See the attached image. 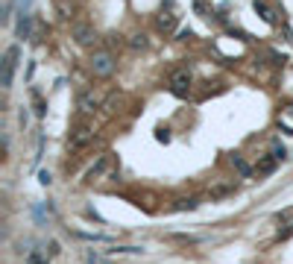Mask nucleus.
I'll return each mask as SVG.
<instances>
[{
	"instance_id": "dca6fc26",
	"label": "nucleus",
	"mask_w": 293,
	"mask_h": 264,
	"mask_svg": "<svg viewBox=\"0 0 293 264\" xmlns=\"http://www.w3.org/2000/svg\"><path fill=\"white\" fill-rule=\"evenodd\" d=\"M132 47H147V35H132Z\"/></svg>"
},
{
	"instance_id": "f257e3e1",
	"label": "nucleus",
	"mask_w": 293,
	"mask_h": 264,
	"mask_svg": "<svg viewBox=\"0 0 293 264\" xmlns=\"http://www.w3.org/2000/svg\"><path fill=\"white\" fill-rule=\"evenodd\" d=\"M18 44H12L3 56V73H0V85L3 88H12V76H15V68H18Z\"/></svg>"
},
{
	"instance_id": "6e6552de",
	"label": "nucleus",
	"mask_w": 293,
	"mask_h": 264,
	"mask_svg": "<svg viewBox=\"0 0 293 264\" xmlns=\"http://www.w3.org/2000/svg\"><path fill=\"white\" fill-rule=\"evenodd\" d=\"M100 106V97L94 94V91H85L82 97H79V109H85V112H94Z\"/></svg>"
},
{
	"instance_id": "39448f33",
	"label": "nucleus",
	"mask_w": 293,
	"mask_h": 264,
	"mask_svg": "<svg viewBox=\"0 0 293 264\" xmlns=\"http://www.w3.org/2000/svg\"><path fill=\"white\" fill-rule=\"evenodd\" d=\"M170 85H173L176 94H188V88H191V73H188V71H173Z\"/></svg>"
},
{
	"instance_id": "7ed1b4c3",
	"label": "nucleus",
	"mask_w": 293,
	"mask_h": 264,
	"mask_svg": "<svg viewBox=\"0 0 293 264\" xmlns=\"http://www.w3.org/2000/svg\"><path fill=\"white\" fill-rule=\"evenodd\" d=\"M91 138H94V132H91L88 126H76V129L70 132V138H68V147H70V150H82V147L91 144Z\"/></svg>"
},
{
	"instance_id": "f3484780",
	"label": "nucleus",
	"mask_w": 293,
	"mask_h": 264,
	"mask_svg": "<svg viewBox=\"0 0 293 264\" xmlns=\"http://www.w3.org/2000/svg\"><path fill=\"white\" fill-rule=\"evenodd\" d=\"M26 264H47V259H41V256H38V253H32V256H29V259H26Z\"/></svg>"
},
{
	"instance_id": "f03ea898",
	"label": "nucleus",
	"mask_w": 293,
	"mask_h": 264,
	"mask_svg": "<svg viewBox=\"0 0 293 264\" xmlns=\"http://www.w3.org/2000/svg\"><path fill=\"white\" fill-rule=\"evenodd\" d=\"M91 71H94V76H112V73H114V56H112L109 50L94 53V59H91Z\"/></svg>"
},
{
	"instance_id": "4468645a",
	"label": "nucleus",
	"mask_w": 293,
	"mask_h": 264,
	"mask_svg": "<svg viewBox=\"0 0 293 264\" xmlns=\"http://www.w3.org/2000/svg\"><path fill=\"white\" fill-rule=\"evenodd\" d=\"M273 159H276V162H285V159H288V150L276 144V147H273Z\"/></svg>"
},
{
	"instance_id": "ddd939ff",
	"label": "nucleus",
	"mask_w": 293,
	"mask_h": 264,
	"mask_svg": "<svg viewBox=\"0 0 293 264\" xmlns=\"http://www.w3.org/2000/svg\"><path fill=\"white\" fill-rule=\"evenodd\" d=\"M273 170H276V159H261L258 173H273Z\"/></svg>"
},
{
	"instance_id": "f8f14e48",
	"label": "nucleus",
	"mask_w": 293,
	"mask_h": 264,
	"mask_svg": "<svg viewBox=\"0 0 293 264\" xmlns=\"http://www.w3.org/2000/svg\"><path fill=\"white\" fill-rule=\"evenodd\" d=\"M32 103H35V115H38V118H44V112H47V103L41 100V91H38V88H32Z\"/></svg>"
},
{
	"instance_id": "20e7f679",
	"label": "nucleus",
	"mask_w": 293,
	"mask_h": 264,
	"mask_svg": "<svg viewBox=\"0 0 293 264\" xmlns=\"http://www.w3.org/2000/svg\"><path fill=\"white\" fill-rule=\"evenodd\" d=\"M94 38H97V32H94L91 24H73V41H76V44L85 47V44H91Z\"/></svg>"
},
{
	"instance_id": "0eeeda50",
	"label": "nucleus",
	"mask_w": 293,
	"mask_h": 264,
	"mask_svg": "<svg viewBox=\"0 0 293 264\" xmlns=\"http://www.w3.org/2000/svg\"><path fill=\"white\" fill-rule=\"evenodd\" d=\"M53 6H56V12H59V18H65V21H70L73 18V0H53Z\"/></svg>"
},
{
	"instance_id": "9b49d317",
	"label": "nucleus",
	"mask_w": 293,
	"mask_h": 264,
	"mask_svg": "<svg viewBox=\"0 0 293 264\" xmlns=\"http://www.w3.org/2000/svg\"><path fill=\"white\" fill-rule=\"evenodd\" d=\"M106 168H109V156H100V159H97V165H94V168L85 173V179H97V176H100Z\"/></svg>"
},
{
	"instance_id": "a211bd4d",
	"label": "nucleus",
	"mask_w": 293,
	"mask_h": 264,
	"mask_svg": "<svg viewBox=\"0 0 293 264\" xmlns=\"http://www.w3.org/2000/svg\"><path fill=\"white\" fill-rule=\"evenodd\" d=\"M38 182H41V185H50L53 179H50V173H47V170H41V173H38Z\"/></svg>"
},
{
	"instance_id": "9d476101",
	"label": "nucleus",
	"mask_w": 293,
	"mask_h": 264,
	"mask_svg": "<svg viewBox=\"0 0 293 264\" xmlns=\"http://www.w3.org/2000/svg\"><path fill=\"white\" fill-rule=\"evenodd\" d=\"M255 12H258V15H261L267 24H276V15H273V9H270L264 0H255Z\"/></svg>"
},
{
	"instance_id": "1a4fd4ad",
	"label": "nucleus",
	"mask_w": 293,
	"mask_h": 264,
	"mask_svg": "<svg viewBox=\"0 0 293 264\" xmlns=\"http://www.w3.org/2000/svg\"><path fill=\"white\" fill-rule=\"evenodd\" d=\"M158 29H164V32L176 29V15H173V12H161V15H158Z\"/></svg>"
},
{
	"instance_id": "6ab92c4d",
	"label": "nucleus",
	"mask_w": 293,
	"mask_h": 264,
	"mask_svg": "<svg viewBox=\"0 0 293 264\" xmlns=\"http://www.w3.org/2000/svg\"><path fill=\"white\" fill-rule=\"evenodd\" d=\"M176 209H197V200H182Z\"/></svg>"
},
{
	"instance_id": "423d86ee",
	"label": "nucleus",
	"mask_w": 293,
	"mask_h": 264,
	"mask_svg": "<svg viewBox=\"0 0 293 264\" xmlns=\"http://www.w3.org/2000/svg\"><path fill=\"white\" fill-rule=\"evenodd\" d=\"M29 35H32V15H29V12H21V15H18V38L26 41Z\"/></svg>"
},
{
	"instance_id": "2eb2a0df",
	"label": "nucleus",
	"mask_w": 293,
	"mask_h": 264,
	"mask_svg": "<svg viewBox=\"0 0 293 264\" xmlns=\"http://www.w3.org/2000/svg\"><path fill=\"white\" fill-rule=\"evenodd\" d=\"M88 264H112L109 259H103L100 253H88Z\"/></svg>"
}]
</instances>
